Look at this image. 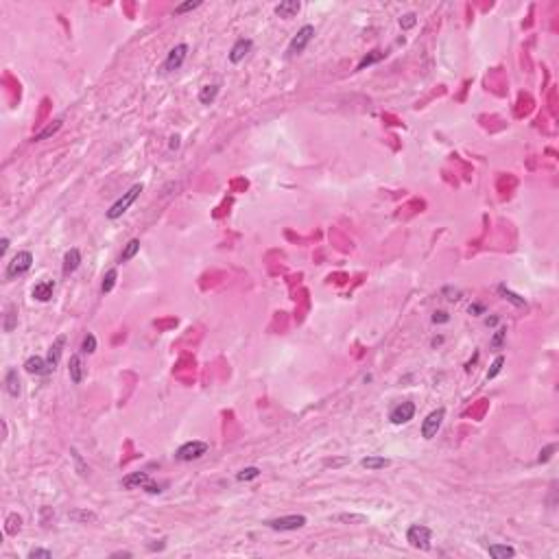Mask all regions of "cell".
Instances as JSON below:
<instances>
[{"instance_id": "1", "label": "cell", "mask_w": 559, "mask_h": 559, "mask_svg": "<svg viewBox=\"0 0 559 559\" xmlns=\"http://www.w3.org/2000/svg\"><path fill=\"white\" fill-rule=\"evenodd\" d=\"M140 193H142V184H134V186H131L127 193H125V195L116 201V204H114V206L107 210V218H109V221H116V218L123 216L125 212L129 210V206L140 197Z\"/></svg>"}, {"instance_id": "2", "label": "cell", "mask_w": 559, "mask_h": 559, "mask_svg": "<svg viewBox=\"0 0 559 559\" xmlns=\"http://www.w3.org/2000/svg\"><path fill=\"white\" fill-rule=\"evenodd\" d=\"M31 265H33V254H31V251H18V254L11 258V262H7L4 278H7V280H15V278L24 276V273L31 269Z\"/></svg>"}, {"instance_id": "3", "label": "cell", "mask_w": 559, "mask_h": 559, "mask_svg": "<svg viewBox=\"0 0 559 559\" xmlns=\"http://www.w3.org/2000/svg\"><path fill=\"white\" fill-rule=\"evenodd\" d=\"M432 540V531L424 524H411L407 531V542L418 551H428Z\"/></svg>"}, {"instance_id": "4", "label": "cell", "mask_w": 559, "mask_h": 559, "mask_svg": "<svg viewBox=\"0 0 559 559\" xmlns=\"http://www.w3.org/2000/svg\"><path fill=\"white\" fill-rule=\"evenodd\" d=\"M210 450V446H208L206 441H186L184 446L177 448V452H175V459L177 461H197V459H201L204 454Z\"/></svg>"}, {"instance_id": "5", "label": "cell", "mask_w": 559, "mask_h": 559, "mask_svg": "<svg viewBox=\"0 0 559 559\" xmlns=\"http://www.w3.org/2000/svg\"><path fill=\"white\" fill-rule=\"evenodd\" d=\"M312 37H315V26L312 24H304L301 26V29L295 33V37L293 40L288 42V48H286V53L290 55V57H295V55H299V53H304L306 51V46H308L310 44V40Z\"/></svg>"}, {"instance_id": "6", "label": "cell", "mask_w": 559, "mask_h": 559, "mask_svg": "<svg viewBox=\"0 0 559 559\" xmlns=\"http://www.w3.org/2000/svg\"><path fill=\"white\" fill-rule=\"evenodd\" d=\"M306 516L301 513H290V516H282V518H273L267 522V527L273 531H297L301 527H306Z\"/></svg>"}, {"instance_id": "7", "label": "cell", "mask_w": 559, "mask_h": 559, "mask_svg": "<svg viewBox=\"0 0 559 559\" xmlns=\"http://www.w3.org/2000/svg\"><path fill=\"white\" fill-rule=\"evenodd\" d=\"M443 418H446V409H435L426 415V419L421 421V437L424 439H432V437L439 432Z\"/></svg>"}, {"instance_id": "8", "label": "cell", "mask_w": 559, "mask_h": 559, "mask_svg": "<svg viewBox=\"0 0 559 559\" xmlns=\"http://www.w3.org/2000/svg\"><path fill=\"white\" fill-rule=\"evenodd\" d=\"M186 57H188V46H186V44H177V46L171 48V53H168L166 62H164V70H166V72L179 70L184 66Z\"/></svg>"}, {"instance_id": "9", "label": "cell", "mask_w": 559, "mask_h": 559, "mask_svg": "<svg viewBox=\"0 0 559 559\" xmlns=\"http://www.w3.org/2000/svg\"><path fill=\"white\" fill-rule=\"evenodd\" d=\"M413 415H415V404L407 400V402H400V404H396V407L391 409L389 419H391V424L400 426V424H407V421L413 419Z\"/></svg>"}, {"instance_id": "10", "label": "cell", "mask_w": 559, "mask_h": 559, "mask_svg": "<svg viewBox=\"0 0 559 559\" xmlns=\"http://www.w3.org/2000/svg\"><path fill=\"white\" fill-rule=\"evenodd\" d=\"M251 48H254V42H251L249 37H240V40H236V44L229 48V62L240 64L251 53Z\"/></svg>"}, {"instance_id": "11", "label": "cell", "mask_w": 559, "mask_h": 559, "mask_svg": "<svg viewBox=\"0 0 559 559\" xmlns=\"http://www.w3.org/2000/svg\"><path fill=\"white\" fill-rule=\"evenodd\" d=\"M64 345H66V337H64V334H59V337L53 341L51 349H48V356H46V367H48V371H53L55 367L59 365V358H62V352H64Z\"/></svg>"}, {"instance_id": "12", "label": "cell", "mask_w": 559, "mask_h": 559, "mask_svg": "<svg viewBox=\"0 0 559 559\" xmlns=\"http://www.w3.org/2000/svg\"><path fill=\"white\" fill-rule=\"evenodd\" d=\"M53 290H55L53 280H44V282H37L35 286H33L31 295H33V299H37V301H51Z\"/></svg>"}, {"instance_id": "13", "label": "cell", "mask_w": 559, "mask_h": 559, "mask_svg": "<svg viewBox=\"0 0 559 559\" xmlns=\"http://www.w3.org/2000/svg\"><path fill=\"white\" fill-rule=\"evenodd\" d=\"M146 483H151V476L146 472H131L123 479L125 489H138V487H144Z\"/></svg>"}, {"instance_id": "14", "label": "cell", "mask_w": 559, "mask_h": 559, "mask_svg": "<svg viewBox=\"0 0 559 559\" xmlns=\"http://www.w3.org/2000/svg\"><path fill=\"white\" fill-rule=\"evenodd\" d=\"M4 389H7L9 396L18 398L20 396V376L15 367H9L7 374H4Z\"/></svg>"}, {"instance_id": "15", "label": "cell", "mask_w": 559, "mask_h": 559, "mask_svg": "<svg viewBox=\"0 0 559 559\" xmlns=\"http://www.w3.org/2000/svg\"><path fill=\"white\" fill-rule=\"evenodd\" d=\"M79 265H81V251L76 247L66 251V256H64V273L66 276H68V273H74L76 269H79Z\"/></svg>"}, {"instance_id": "16", "label": "cell", "mask_w": 559, "mask_h": 559, "mask_svg": "<svg viewBox=\"0 0 559 559\" xmlns=\"http://www.w3.org/2000/svg\"><path fill=\"white\" fill-rule=\"evenodd\" d=\"M301 9V4L297 2V0H284V2L276 4V15H280V18H293V15H297Z\"/></svg>"}, {"instance_id": "17", "label": "cell", "mask_w": 559, "mask_h": 559, "mask_svg": "<svg viewBox=\"0 0 559 559\" xmlns=\"http://www.w3.org/2000/svg\"><path fill=\"white\" fill-rule=\"evenodd\" d=\"M68 374H70V380H72L74 385H79V382L83 380V363H81V356H79V354H72V356H70Z\"/></svg>"}, {"instance_id": "18", "label": "cell", "mask_w": 559, "mask_h": 559, "mask_svg": "<svg viewBox=\"0 0 559 559\" xmlns=\"http://www.w3.org/2000/svg\"><path fill=\"white\" fill-rule=\"evenodd\" d=\"M487 553H489L494 559H511L516 557V549L509 544H489L487 546Z\"/></svg>"}, {"instance_id": "19", "label": "cell", "mask_w": 559, "mask_h": 559, "mask_svg": "<svg viewBox=\"0 0 559 559\" xmlns=\"http://www.w3.org/2000/svg\"><path fill=\"white\" fill-rule=\"evenodd\" d=\"M24 369L29 374H48V367H46V360L42 356H29L24 360Z\"/></svg>"}, {"instance_id": "20", "label": "cell", "mask_w": 559, "mask_h": 559, "mask_svg": "<svg viewBox=\"0 0 559 559\" xmlns=\"http://www.w3.org/2000/svg\"><path fill=\"white\" fill-rule=\"evenodd\" d=\"M389 463H391L389 459H385V457H378V454H369V457H365L363 461H360V465H363V468H367L369 472H378V470H385Z\"/></svg>"}, {"instance_id": "21", "label": "cell", "mask_w": 559, "mask_h": 559, "mask_svg": "<svg viewBox=\"0 0 559 559\" xmlns=\"http://www.w3.org/2000/svg\"><path fill=\"white\" fill-rule=\"evenodd\" d=\"M18 326V310H15L13 304H9L4 308V321H2V330L4 332H13V328Z\"/></svg>"}, {"instance_id": "22", "label": "cell", "mask_w": 559, "mask_h": 559, "mask_svg": "<svg viewBox=\"0 0 559 559\" xmlns=\"http://www.w3.org/2000/svg\"><path fill=\"white\" fill-rule=\"evenodd\" d=\"M216 94H218V85L214 83V85H204L201 87V92H199V103L201 105H212V103H214V98H216Z\"/></svg>"}, {"instance_id": "23", "label": "cell", "mask_w": 559, "mask_h": 559, "mask_svg": "<svg viewBox=\"0 0 559 559\" xmlns=\"http://www.w3.org/2000/svg\"><path fill=\"white\" fill-rule=\"evenodd\" d=\"M138 251H140V240H138V238H131L129 243L125 245L123 254H120V262H129L136 254H138Z\"/></svg>"}, {"instance_id": "24", "label": "cell", "mask_w": 559, "mask_h": 559, "mask_svg": "<svg viewBox=\"0 0 559 559\" xmlns=\"http://www.w3.org/2000/svg\"><path fill=\"white\" fill-rule=\"evenodd\" d=\"M498 293L502 295V297H505L507 301H511L513 306H518V308H522V306H527V301H524V297H520V295H516L513 293V290H509L505 284H500V286H498Z\"/></svg>"}, {"instance_id": "25", "label": "cell", "mask_w": 559, "mask_h": 559, "mask_svg": "<svg viewBox=\"0 0 559 559\" xmlns=\"http://www.w3.org/2000/svg\"><path fill=\"white\" fill-rule=\"evenodd\" d=\"M59 129H62V120H55V123H53V125H48V127L44 129V131H40V134L33 136V142H40V140L51 138V136H55Z\"/></svg>"}, {"instance_id": "26", "label": "cell", "mask_w": 559, "mask_h": 559, "mask_svg": "<svg viewBox=\"0 0 559 559\" xmlns=\"http://www.w3.org/2000/svg\"><path fill=\"white\" fill-rule=\"evenodd\" d=\"M116 280H118V271L116 269H109L103 278V284H101V290L103 293H112L114 286H116Z\"/></svg>"}, {"instance_id": "27", "label": "cell", "mask_w": 559, "mask_h": 559, "mask_svg": "<svg viewBox=\"0 0 559 559\" xmlns=\"http://www.w3.org/2000/svg\"><path fill=\"white\" fill-rule=\"evenodd\" d=\"M382 57H385V53H380V51H374L371 55H365V57L360 59V64L356 66V70H365L367 66H374V64H378Z\"/></svg>"}, {"instance_id": "28", "label": "cell", "mask_w": 559, "mask_h": 559, "mask_svg": "<svg viewBox=\"0 0 559 559\" xmlns=\"http://www.w3.org/2000/svg\"><path fill=\"white\" fill-rule=\"evenodd\" d=\"M22 527V518L18 516V513H11V516L7 518V527H4V531H7L9 535H15Z\"/></svg>"}, {"instance_id": "29", "label": "cell", "mask_w": 559, "mask_h": 559, "mask_svg": "<svg viewBox=\"0 0 559 559\" xmlns=\"http://www.w3.org/2000/svg\"><path fill=\"white\" fill-rule=\"evenodd\" d=\"M260 476V470L258 468H254V465H251V468H245V470H240V472L236 474V479L240 481V483H245V481H254V479H258Z\"/></svg>"}, {"instance_id": "30", "label": "cell", "mask_w": 559, "mask_h": 559, "mask_svg": "<svg viewBox=\"0 0 559 559\" xmlns=\"http://www.w3.org/2000/svg\"><path fill=\"white\" fill-rule=\"evenodd\" d=\"M68 518H70V520H76V522H94V520H96V513H92V511H70Z\"/></svg>"}, {"instance_id": "31", "label": "cell", "mask_w": 559, "mask_h": 559, "mask_svg": "<svg viewBox=\"0 0 559 559\" xmlns=\"http://www.w3.org/2000/svg\"><path fill=\"white\" fill-rule=\"evenodd\" d=\"M81 352L83 354H94L96 352V337L94 334H90V332L85 334L83 343H81Z\"/></svg>"}, {"instance_id": "32", "label": "cell", "mask_w": 559, "mask_h": 559, "mask_svg": "<svg viewBox=\"0 0 559 559\" xmlns=\"http://www.w3.org/2000/svg\"><path fill=\"white\" fill-rule=\"evenodd\" d=\"M502 365H505V356H496L494 363H491V369L487 371V380H491V378H496L498 374L502 371Z\"/></svg>"}, {"instance_id": "33", "label": "cell", "mask_w": 559, "mask_h": 559, "mask_svg": "<svg viewBox=\"0 0 559 559\" xmlns=\"http://www.w3.org/2000/svg\"><path fill=\"white\" fill-rule=\"evenodd\" d=\"M557 450V446L555 443H549V446L546 448H542L540 450V457H538V463H546V461H551V457H553V452Z\"/></svg>"}, {"instance_id": "34", "label": "cell", "mask_w": 559, "mask_h": 559, "mask_svg": "<svg viewBox=\"0 0 559 559\" xmlns=\"http://www.w3.org/2000/svg\"><path fill=\"white\" fill-rule=\"evenodd\" d=\"M415 22H418V15H415V13H404L402 18H400V26L407 31V29H413Z\"/></svg>"}, {"instance_id": "35", "label": "cell", "mask_w": 559, "mask_h": 559, "mask_svg": "<svg viewBox=\"0 0 559 559\" xmlns=\"http://www.w3.org/2000/svg\"><path fill=\"white\" fill-rule=\"evenodd\" d=\"M199 0H188V2H184V4H177V7H175V15H182V13H186V11H193V9H197L199 7Z\"/></svg>"}, {"instance_id": "36", "label": "cell", "mask_w": 559, "mask_h": 559, "mask_svg": "<svg viewBox=\"0 0 559 559\" xmlns=\"http://www.w3.org/2000/svg\"><path fill=\"white\" fill-rule=\"evenodd\" d=\"M53 553L46 551V549H33L29 551V559H51Z\"/></svg>"}, {"instance_id": "37", "label": "cell", "mask_w": 559, "mask_h": 559, "mask_svg": "<svg viewBox=\"0 0 559 559\" xmlns=\"http://www.w3.org/2000/svg\"><path fill=\"white\" fill-rule=\"evenodd\" d=\"M337 520L339 522H365L367 518L365 516H352V513H349V516L348 513H341V516H337Z\"/></svg>"}, {"instance_id": "38", "label": "cell", "mask_w": 559, "mask_h": 559, "mask_svg": "<svg viewBox=\"0 0 559 559\" xmlns=\"http://www.w3.org/2000/svg\"><path fill=\"white\" fill-rule=\"evenodd\" d=\"M505 337H507V330H496L494 339H491V345H494V348H500L502 341H505Z\"/></svg>"}, {"instance_id": "39", "label": "cell", "mask_w": 559, "mask_h": 559, "mask_svg": "<svg viewBox=\"0 0 559 559\" xmlns=\"http://www.w3.org/2000/svg\"><path fill=\"white\" fill-rule=\"evenodd\" d=\"M70 452H72V459H74V461H76V465H79V470H81V474H83V476H85V474H87V468H85V465H83V461H81V454H79V452H76V450H74V448H72V450H70Z\"/></svg>"}, {"instance_id": "40", "label": "cell", "mask_w": 559, "mask_h": 559, "mask_svg": "<svg viewBox=\"0 0 559 559\" xmlns=\"http://www.w3.org/2000/svg\"><path fill=\"white\" fill-rule=\"evenodd\" d=\"M164 487H166V485H153V483H146L144 487H142V489L149 491V494H160V491H164Z\"/></svg>"}, {"instance_id": "41", "label": "cell", "mask_w": 559, "mask_h": 559, "mask_svg": "<svg viewBox=\"0 0 559 559\" xmlns=\"http://www.w3.org/2000/svg\"><path fill=\"white\" fill-rule=\"evenodd\" d=\"M448 319H450V317H448V312H443V310H439V312H435V315H432V321H435V323H446Z\"/></svg>"}, {"instance_id": "42", "label": "cell", "mask_w": 559, "mask_h": 559, "mask_svg": "<svg viewBox=\"0 0 559 559\" xmlns=\"http://www.w3.org/2000/svg\"><path fill=\"white\" fill-rule=\"evenodd\" d=\"M343 463H348V459H334V461L330 459V461H326L328 468H330V465H332V468H337V465H343Z\"/></svg>"}, {"instance_id": "43", "label": "cell", "mask_w": 559, "mask_h": 559, "mask_svg": "<svg viewBox=\"0 0 559 559\" xmlns=\"http://www.w3.org/2000/svg\"><path fill=\"white\" fill-rule=\"evenodd\" d=\"M7 249H9V238H2L0 240V256L7 254Z\"/></svg>"}, {"instance_id": "44", "label": "cell", "mask_w": 559, "mask_h": 559, "mask_svg": "<svg viewBox=\"0 0 559 559\" xmlns=\"http://www.w3.org/2000/svg\"><path fill=\"white\" fill-rule=\"evenodd\" d=\"M112 557H131V553H127V551H118V553H112Z\"/></svg>"}, {"instance_id": "45", "label": "cell", "mask_w": 559, "mask_h": 559, "mask_svg": "<svg viewBox=\"0 0 559 559\" xmlns=\"http://www.w3.org/2000/svg\"><path fill=\"white\" fill-rule=\"evenodd\" d=\"M179 146V136H173L171 138V149H177Z\"/></svg>"}]
</instances>
